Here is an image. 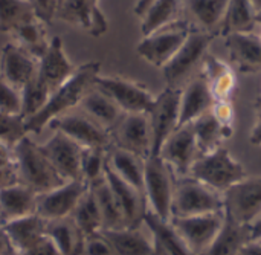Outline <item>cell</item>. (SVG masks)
<instances>
[{
  "label": "cell",
  "mask_w": 261,
  "mask_h": 255,
  "mask_svg": "<svg viewBox=\"0 0 261 255\" xmlns=\"http://www.w3.org/2000/svg\"><path fill=\"white\" fill-rule=\"evenodd\" d=\"M101 75V63L89 61L75 69L73 75L55 89L46 106L32 118L26 119L28 133H40L44 130L52 119L78 109L84 95L95 86L96 78Z\"/></svg>",
  "instance_id": "cell-1"
},
{
  "label": "cell",
  "mask_w": 261,
  "mask_h": 255,
  "mask_svg": "<svg viewBox=\"0 0 261 255\" xmlns=\"http://www.w3.org/2000/svg\"><path fill=\"white\" fill-rule=\"evenodd\" d=\"M18 168V181L38 196L47 193L66 181L55 170L40 144L29 136L23 138L14 148Z\"/></svg>",
  "instance_id": "cell-2"
},
{
  "label": "cell",
  "mask_w": 261,
  "mask_h": 255,
  "mask_svg": "<svg viewBox=\"0 0 261 255\" xmlns=\"http://www.w3.org/2000/svg\"><path fill=\"white\" fill-rule=\"evenodd\" d=\"M188 176L223 194L229 187L248 177V173L231 151L222 145L214 151L200 155L193 164Z\"/></svg>",
  "instance_id": "cell-3"
},
{
  "label": "cell",
  "mask_w": 261,
  "mask_h": 255,
  "mask_svg": "<svg viewBox=\"0 0 261 255\" xmlns=\"http://www.w3.org/2000/svg\"><path fill=\"white\" fill-rule=\"evenodd\" d=\"M216 35L193 26L180 49L162 67V75L167 86L182 89L180 86L187 84L194 76L193 73L199 69V66L203 64L210 44Z\"/></svg>",
  "instance_id": "cell-4"
},
{
  "label": "cell",
  "mask_w": 261,
  "mask_h": 255,
  "mask_svg": "<svg viewBox=\"0 0 261 255\" xmlns=\"http://www.w3.org/2000/svg\"><path fill=\"white\" fill-rule=\"evenodd\" d=\"M176 174L170 165L158 155L145 159L144 196L147 211L162 220H171V205L176 187Z\"/></svg>",
  "instance_id": "cell-5"
},
{
  "label": "cell",
  "mask_w": 261,
  "mask_h": 255,
  "mask_svg": "<svg viewBox=\"0 0 261 255\" xmlns=\"http://www.w3.org/2000/svg\"><path fill=\"white\" fill-rule=\"evenodd\" d=\"M223 211V194L202 184L200 181L185 176L176 179L171 219L211 214Z\"/></svg>",
  "instance_id": "cell-6"
},
{
  "label": "cell",
  "mask_w": 261,
  "mask_h": 255,
  "mask_svg": "<svg viewBox=\"0 0 261 255\" xmlns=\"http://www.w3.org/2000/svg\"><path fill=\"white\" fill-rule=\"evenodd\" d=\"M191 28L193 24L185 18L167 24L159 31L144 37L138 43L136 52L151 66L162 69L180 49Z\"/></svg>",
  "instance_id": "cell-7"
},
{
  "label": "cell",
  "mask_w": 261,
  "mask_h": 255,
  "mask_svg": "<svg viewBox=\"0 0 261 255\" xmlns=\"http://www.w3.org/2000/svg\"><path fill=\"white\" fill-rule=\"evenodd\" d=\"M223 214L242 226H251L261 217V176L245 177L223 193Z\"/></svg>",
  "instance_id": "cell-8"
},
{
  "label": "cell",
  "mask_w": 261,
  "mask_h": 255,
  "mask_svg": "<svg viewBox=\"0 0 261 255\" xmlns=\"http://www.w3.org/2000/svg\"><path fill=\"white\" fill-rule=\"evenodd\" d=\"M112 147L133 153L142 159L153 155L151 129L147 113H124L109 132Z\"/></svg>",
  "instance_id": "cell-9"
},
{
  "label": "cell",
  "mask_w": 261,
  "mask_h": 255,
  "mask_svg": "<svg viewBox=\"0 0 261 255\" xmlns=\"http://www.w3.org/2000/svg\"><path fill=\"white\" fill-rule=\"evenodd\" d=\"M180 98L182 89L170 86H167L159 95L154 96V103L147 113L151 129L153 155H159L164 142L179 127Z\"/></svg>",
  "instance_id": "cell-10"
},
{
  "label": "cell",
  "mask_w": 261,
  "mask_h": 255,
  "mask_svg": "<svg viewBox=\"0 0 261 255\" xmlns=\"http://www.w3.org/2000/svg\"><path fill=\"white\" fill-rule=\"evenodd\" d=\"M95 86L107 93L124 113H148L154 103V95L147 87L122 76L99 75Z\"/></svg>",
  "instance_id": "cell-11"
},
{
  "label": "cell",
  "mask_w": 261,
  "mask_h": 255,
  "mask_svg": "<svg viewBox=\"0 0 261 255\" xmlns=\"http://www.w3.org/2000/svg\"><path fill=\"white\" fill-rule=\"evenodd\" d=\"M54 132H60L75 141L83 148H106L112 147L110 135L84 113L69 112L52 119L47 125Z\"/></svg>",
  "instance_id": "cell-12"
},
{
  "label": "cell",
  "mask_w": 261,
  "mask_h": 255,
  "mask_svg": "<svg viewBox=\"0 0 261 255\" xmlns=\"http://www.w3.org/2000/svg\"><path fill=\"white\" fill-rule=\"evenodd\" d=\"M170 222L190 251L194 255H200L220 233L225 223V214L220 211L190 217H173Z\"/></svg>",
  "instance_id": "cell-13"
},
{
  "label": "cell",
  "mask_w": 261,
  "mask_h": 255,
  "mask_svg": "<svg viewBox=\"0 0 261 255\" xmlns=\"http://www.w3.org/2000/svg\"><path fill=\"white\" fill-rule=\"evenodd\" d=\"M174 171L176 177H185L200 156L191 124L177 127L164 142L159 155Z\"/></svg>",
  "instance_id": "cell-14"
},
{
  "label": "cell",
  "mask_w": 261,
  "mask_h": 255,
  "mask_svg": "<svg viewBox=\"0 0 261 255\" xmlns=\"http://www.w3.org/2000/svg\"><path fill=\"white\" fill-rule=\"evenodd\" d=\"M87 188L89 185L84 181H66L60 187L38 196L37 214L46 222L70 217Z\"/></svg>",
  "instance_id": "cell-15"
},
{
  "label": "cell",
  "mask_w": 261,
  "mask_h": 255,
  "mask_svg": "<svg viewBox=\"0 0 261 255\" xmlns=\"http://www.w3.org/2000/svg\"><path fill=\"white\" fill-rule=\"evenodd\" d=\"M99 0H60L55 17L78 26L92 37H99L109 29V20L99 8Z\"/></svg>",
  "instance_id": "cell-16"
},
{
  "label": "cell",
  "mask_w": 261,
  "mask_h": 255,
  "mask_svg": "<svg viewBox=\"0 0 261 255\" xmlns=\"http://www.w3.org/2000/svg\"><path fill=\"white\" fill-rule=\"evenodd\" d=\"M40 145L64 181H81V145L60 132H54V135Z\"/></svg>",
  "instance_id": "cell-17"
},
{
  "label": "cell",
  "mask_w": 261,
  "mask_h": 255,
  "mask_svg": "<svg viewBox=\"0 0 261 255\" xmlns=\"http://www.w3.org/2000/svg\"><path fill=\"white\" fill-rule=\"evenodd\" d=\"M38 75V60L17 46L14 41H9L3 46L0 54V76L21 90L29 81Z\"/></svg>",
  "instance_id": "cell-18"
},
{
  "label": "cell",
  "mask_w": 261,
  "mask_h": 255,
  "mask_svg": "<svg viewBox=\"0 0 261 255\" xmlns=\"http://www.w3.org/2000/svg\"><path fill=\"white\" fill-rule=\"evenodd\" d=\"M135 14L141 18V32L144 37L159 31L174 21L184 20L182 0H138Z\"/></svg>",
  "instance_id": "cell-19"
},
{
  "label": "cell",
  "mask_w": 261,
  "mask_h": 255,
  "mask_svg": "<svg viewBox=\"0 0 261 255\" xmlns=\"http://www.w3.org/2000/svg\"><path fill=\"white\" fill-rule=\"evenodd\" d=\"M75 66L67 58L63 40L60 37H52L47 50L38 60V76L49 87L50 93L66 83L75 72Z\"/></svg>",
  "instance_id": "cell-20"
},
{
  "label": "cell",
  "mask_w": 261,
  "mask_h": 255,
  "mask_svg": "<svg viewBox=\"0 0 261 255\" xmlns=\"http://www.w3.org/2000/svg\"><path fill=\"white\" fill-rule=\"evenodd\" d=\"M231 63L242 73L261 72V41L254 32H237L225 37Z\"/></svg>",
  "instance_id": "cell-21"
},
{
  "label": "cell",
  "mask_w": 261,
  "mask_h": 255,
  "mask_svg": "<svg viewBox=\"0 0 261 255\" xmlns=\"http://www.w3.org/2000/svg\"><path fill=\"white\" fill-rule=\"evenodd\" d=\"M214 98L210 90V86L202 75V72L193 76L185 87H182L180 98V119L179 127L191 124L205 113H208L214 106Z\"/></svg>",
  "instance_id": "cell-22"
},
{
  "label": "cell",
  "mask_w": 261,
  "mask_h": 255,
  "mask_svg": "<svg viewBox=\"0 0 261 255\" xmlns=\"http://www.w3.org/2000/svg\"><path fill=\"white\" fill-rule=\"evenodd\" d=\"M106 179L122 210L127 228L141 226L147 214V202L144 193L124 182L121 177H118L110 170H107V167H106Z\"/></svg>",
  "instance_id": "cell-23"
},
{
  "label": "cell",
  "mask_w": 261,
  "mask_h": 255,
  "mask_svg": "<svg viewBox=\"0 0 261 255\" xmlns=\"http://www.w3.org/2000/svg\"><path fill=\"white\" fill-rule=\"evenodd\" d=\"M46 225L47 222L44 219L38 214H32L2 223L0 226L5 231L15 255H23L46 236Z\"/></svg>",
  "instance_id": "cell-24"
},
{
  "label": "cell",
  "mask_w": 261,
  "mask_h": 255,
  "mask_svg": "<svg viewBox=\"0 0 261 255\" xmlns=\"http://www.w3.org/2000/svg\"><path fill=\"white\" fill-rule=\"evenodd\" d=\"M184 12L190 15V21L194 28L210 32L216 37L220 35V29L226 15L229 0H182Z\"/></svg>",
  "instance_id": "cell-25"
},
{
  "label": "cell",
  "mask_w": 261,
  "mask_h": 255,
  "mask_svg": "<svg viewBox=\"0 0 261 255\" xmlns=\"http://www.w3.org/2000/svg\"><path fill=\"white\" fill-rule=\"evenodd\" d=\"M38 194L23 184L0 190V225L37 214Z\"/></svg>",
  "instance_id": "cell-26"
},
{
  "label": "cell",
  "mask_w": 261,
  "mask_h": 255,
  "mask_svg": "<svg viewBox=\"0 0 261 255\" xmlns=\"http://www.w3.org/2000/svg\"><path fill=\"white\" fill-rule=\"evenodd\" d=\"M144 225L150 233L156 255H194L170 220H162L147 211L144 217Z\"/></svg>",
  "instance_id": "cell-27"
},
{
  "label": "cell",
  "mask_w": 261,
  "mask_h": 255,
  "mask_svg": "<svg viewBox=\"0 0 261 255\" xmlns=\"http://www.w3.org/2000/svg\"><path fill=\"white\" fill-rule=\"evenodd\" d=\"M78 110L107 132H110V129L124 115V112L116 106V103L96 86H93L84 95L78 106Z\"/></svg>",
  "instance_id": "cell-28"
},
{
  "label": "cell",
  "mask_w": 261,
  "mask_h": 255,
  "mask_svg": "<svg viewBox=\"0 0 261 255\" xmlns=\"http://www.w3.org/2000/svg\"><path fill=\"white\" fill-rule=\"evenodd\" d=\"M202 75L210 86L214 101L231 99L237 87V75L226 61L208 54L202 64Z\"/></svg>",
  "instance_id": "cell-29"
},
{
  "label": "cell",
  "mask_w": 261,
  "mask_h": 255,
  "mask_svg": "<svg viewBox=\"0 0 261 255\" xmlns=\"http://www.w3.org/2000/svg\"><path fill=\"white\" fill-rule=\"evenodd\" d=\"M107 170L121 177L128 185L144 193V170L145 159L125 150L110 147L107 151Z\"/></svg>",
  "instance_id": "cell-30"
},
{
  "label": "cell",
  "mask_w": 261,
  "mask_h": 255,
  "mask_svg": "<svg viewBox=\"0 0 261 255\" xmlns=\"http://www.w3.org/2000/svg\"><path fill=\"white\" fill-rule=\"evenodd\" d=\"M102 233L107 236L118 255H156L150 233L144 223L136 228Z\"/></svg>",
  "instance_id": "cell-31"
},
{
  "label": "cell",
  "mask_w": 261,
  "mask_h": 255,
  "mask_svg": "<svg viewBox=\"0 0 261 255\" xmlns=\"http://www.w3.org/2000/svg\"><path fill=\"white\" fill-rule=\"evenodd\" d=\"M90 191L95 196V200L98 203L101 219H102V231H118L122 228H127L125 219L122 214V210L106 179H99L98 182L89 185Z\"/></svg>",
  "instance_id": "cell-32"
},
{
  "label": "cell",
  "mask_w": 261,
  "mask_h": 255,
  "mask_svg": "<svg viewBox=\"0 0 261 255\" xmlns=\"http://www.w3.org/2000/svg\"><path fill=\"white\" fill-rule=\"evenodd\" d=\"M9 34L17 46H20L23 50H26L37 60H40L44 55L50 43L46 31V23L41 21L38 17L26 23H21Z\"/></svg>",
  "instance_id": "cell-33"
},
{
  "label": "cell",
  "mask_w": 261,
  "mask_h": 255,
  "mask_svg": "<svg viewBox=\"0 0 261 255\" xmlns=\"http://www.w3.org/2000/svg\"><path fill=\"white\" fill-rule=\"evenodd\" d=\"M46 234L55 243L61 255H81L86 237L72 217L47 222Z\"/></svg>",
  "instance_id": "cell-34"
},
{
  "label": "cell",
  "mask_w": 261,
  "mask_h": 255,
  "mask_svg": "<svg viewBox=\"0 0 261 255\" xmlns=\"http://www.w3.org/2000/svg\"><path fill=\"white\" fill-rule=\"evenodd\" d=\"M249 240L248 226H242L225 217L220 233L200 255H240Z\"/></svg>",
  "instance_id": "cell-35"
},
{
  "label": "cell",
  "mask_w": 261,
  "mask_h": 255,
  "mask_svg": "<svg viewBox=\"0 0 261 255\" xmlns=\"http://www.w3.org/2000/svg\"><path fill=\"white\" fill-rule=\"evenodd\" d=\"M191 125L194 130V136H196V142H197V148L200 155L214 151L216 148L222 147L226 139L232 136V132L225 129L213 116L211 110L205 113L203 116H200L199 119H196L194 122H191Z\"/></svg>",
  "instance_id": "cell-36"
},
{
  "label": "cell",
  "mask_w": 261,
  "mask_h": 255,
  "mask_svg": "<svg viewBox=\"0 0 261 255\" xmlns=\"http://www.w3.org/2000/svg\"><path fill=\"white\" fill-rule=\"evenodd\" d=\"M257 26V11L249 0H229L220 35L237 32H254Z\"/></svg>",
  "instance_id": "cell-37"
},
{
  "label": "cell",
  "mask_w": 261,
  "mask_h": 255,
  "mask_svg": "<svg viewBox=\"0 0 261 255\" xmlns=\"http://www.w3.org/2000/svg\"><path fill=\"white\" fill-rule=\"evenodd\" d=\"M70 217L73 219V222L76 223V226L80 228V231L83 233L84 237H89L92 234L102 231L101 213H99L98 203H96L95 196L90 191V188H87L84 196L80 199V202L75 207Z\"/></svg>",
  "instance_id": "cell-38"
},
{
  "label": "cell",
  "mask_w": 261,
  "mask_h": 255,
  "mask_svg": "<svg viewBox=\"0 0 261 255\" xmlns=\"http://www.w3.org/2000/svg\"><path fill=\"white\" fill-rule=\"evenodd\" d=\"M37 18L29 0H0V32L9 34L12 29Z\"/></svg>",
  "instance_id": "cell-39"
},
{
  "label": "cell",
  "mask_w": 261,
  "mask_h": 255,
  "mask_svg": "<svg viewBox=\"0 0 261 255\" xmlns=\"http://www.w3.org/2000/svg\"><path fill=\"white\" fill-rule=\"evenodd\" d=\"M20 96H21V116L26 121L34 115H37L46 106L50 96V90L37 75L20 90Z\"/></svg>",
  "instance_id": "cell-40"
},
{
  "label": "cell",
  "mask_w": 261,
  "mask_h": 255,
  "mask_svg": "<svg viewBox=\"0 0 261 255\" xmlns=\"http://www.w3.org/2000/svg\"><path fill=\"white\" fill-rule=\"evenodd\" d=\"M106 148H83L81 155V181L92 185L106 176L107 167Z\"/></svg>",
  "instance_id": "cell-41"
},
{
  "label": "cell",
  "mask_w": 261,
  "mask_h": 255,
  "mask_svg": "<svg viewBox=\"0 0 261 255\" xmlns=\"http://www.w3.org/2000/svg\"><path fill=\"white\" fill-rule=\"evenodd\" d=\"M28 136L26 121L21 115H9L0 113V144L9 148H15V145Z\"/></svg>",
  "instance_id": "cell-42"
},
{
  "label": "cell",
  "mask_w": 261,
  "mask_h": 255,
  "mask_svg": "<svg viewBox=\"0 0 261 255\" xmlns=\"http://www.w3.org/2000/svg\"><path fill=\"white\" fill-rule=\"evenodd\" d=\"M20 184L14 150L0 144V190Z\"/></svg>",
  "instance_id": "cell-43"
},
{
  "label": "cell",
  "mask_w": 261,
  "mask_h": 255,
  "mask_svg": "<svg viewBox=\"0 0 261 255\" xmlns=\"http://www.w3.org/2000/svg\"><path fill=\"white\" fill-rule=\"evenodd\" d=\"M0 113L21 115L20 90L8 84L2 76H0Z\"/></svg>",
  "instance_id": "cell-44"
},
{
  "label": "cell",
  "mask_w": 261,
  "mask_h": 255,
  "mask_svg": "<svg viewBox=\"0 0 261 255\" xmlns=\"http://www.w3.org/2000/svg\"><path fill=\"white\" fill-rule=\"evenodd\" d=\"M81 255H118L107 236L101 231L84 239Z\"/></svg>",
  "instance_id": "cell-45"
},
{
  "label": "cell",
  "mask_w": 261,
  "mask_h": 255,
  "mask_svg": "<svg viewBox=\"0 0 261 255\" xmlns=\"http://www.w3.org/2000/svg\"><path fill=\"white\" fill-rule=\"evenodd\" d=\"M213 116L228 130L234 132V119H236V110L231 103V99L225 101H216L211 109Z\"/></svg>",
  "instance_id": "cell-46"
},
{
  "label": "cell",
  "mask_w": 261,
  "mask_h": 255,
  "mask_svg": "<svg viewBox=\"0 0 261 255\" xmlns=\"http://www.w3.org/2000/svg\"><path fill=\"white\" fill-rule=\"evenodd\" d=\"M29 3L32 5L35 15L44 21V23H50L55 18L57 14V8H58V0H29Z\"/></svg>",
  "instance_id": "cell-47"
},
{
  "label": "cell",
  "mask_w": 261,
  "mask_h": 255,
  "mask_svg": "<svg viewBox=\"0 0 261 255\" xmlns=\"http://www.w3.org/2000/svg\"><path fill=\"white\" fill-rule=\"evenodd\" d=\"M23 255H61L58 248L55 246V243L47 237V234L35 245L32 246L26 254Z\"/></svg>",
  "instance_id": "cell-48"
},
{
  "label": "cell",
  "mask_w": 261,
  "mask_h": 255,
  "mask_svg": "<svg viewBox=\"0 0 261 255\" xmlns=\"http://www.w3.org/2000/svg\"><path fill=\"white\" fill-rule=\"evenodd\" d=\"M0 255H15L5 231L2 230V226H0Z\"/></svg>",
  "instance_id": "cell-49"
},
{
  "label": "cell",
  "mask_w": 261,
  "mask_h": 255,
  "mask_svg": "<svg viewBox=\"0 0 261 255\" xmlns=\"http://www.w3.org/2000/svg\"><path fill=\"white\" fill-rule=\"evenodd\" d=\"M249 141H251V144L261 147V119H257V122L254 124L251 135H249Z\"/></svg>",
  "instance_id": "cell-50"
},
{
  "label": "cell",
  "mask_w": 261,
  "mask_h": 255,
  "mask_svg": "<svg viewBox=\"0 0 261 255\" xmlns=\"http://www.w3.org/2000/svg\"><path fill=\"white\" fill-rule=\"evenodd\" d=\"M249 239L251 240H258V239H261V217L257 222H254L249 226Z\"/></svg>",
  "instance_id": "cell-51"
},
{
  "label": "cell",
  "mask_w": 261,
  "mask_h": 255,
  "mask_svg": "<svg viewBox=\"0 0 261 255\" xmlns=\"http://www.w3.org/2000/svg\"><path fill=\"white\" fill-rule=\"evenodd\" d=\"M251 2V5L254 6V9L257 11V14L261 12V0H249Z\"/></svg>",
  "instance_id": "cell-52"
},
{
  "label": "cell",
  "mask_w": 261,
  "mask_h": 255,
  "mask_svg": "<svg viewBox=\"0 0 261 255\" xmlns=\"http://www.w3.org/2000/svg\"><path fill=\"white\" fill-rule=\"evenodd\" d=\"M255 109H257V119H261V96L255 103Z\"/></svg>",
  "instance_id": "cell-53"
},
{
  "label": "cell",
  "mask_w": 261,
  "mask_h": 255,
  "mask_svg": "<svg viewBox=\"0 0 261 255\" xmlns=\"http://www.w3.org/2000/svg\"><path fill=\"white\" fill-rule=\"evenodd\" d=\"M258 242H260V243H261V239H258Z\"/></svg>",
  "instance_id": "cell-54"
},
{
  "label": "cell",
  "mask_w": 261,
  "mask_h": 255,
  "mask_svg": "<svg viewBox=\"0 0 261 255\" xmlns=\"http://www.w3.org/2000/svg\"><path fill=\"white\" fill-rule=\"evenodd\" d=\"M58 2H60V0H58Z\"/></svg>",
  "instance_id": "cell-55"
}]
</instances>
